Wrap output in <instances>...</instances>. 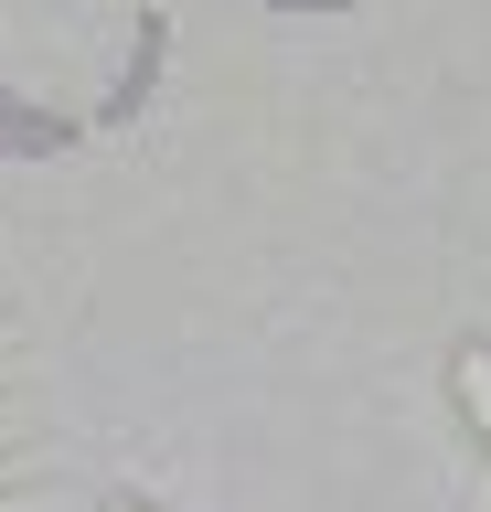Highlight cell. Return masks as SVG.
I'll return each mask as SVG.
<instances>
[{
    "mask_svg": "<svg viewBox=\"0 0 491 512\" xmlns=\"http://www.w3.org/2000/svg\"><path fill=\"white\" fill-rule=\"evenodd\" d=\"M97 512H161V502H139V491H107V502Z\"/></svg>",
    "mask_w": 491,
    "mask_h": 512,
    "instance_id": "cell-2",
    "label": "cell"
},
{
    "mask_svg": "<svg viewBox=\"0 0 491 512\" xmlns=\"http://www.w3.org/2000/svg\"><path fill=\"white\" fill-rule=\"evenodd\" d=\"M449 406H459V427H470V448L491 459V342L449 352Z\"/></svg>",
    "mask_w": 491,
    "mask_h": 512,
    "instance_id": "cell-1",
    "label": "cell"
}]
</instances>
